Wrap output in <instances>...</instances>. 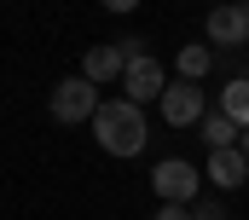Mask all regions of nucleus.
<instances>
[{"mask_svg": "<svg viewBox=\"0 0 249 220\" xmlns=\"http://www.w3.org/2000/svg\"><path fill=\"white\" fill-rule=\"evenodd\" d=\"M93 139H99V151H110V157H139V151H145V139H151L145 110L127 105V99L99 105V110H93Z\"/></svg>", "mask_w": 249, "mask_h": 220, "instance_id": "obj_1", "label": "nucleus"}, {"mask_svg": "<svg viewBox=\"0 0 249 220\" xmlns=\"http://www.w3.org/2000/svg\"><path fill=\"white\" fill-rule=\"evenodd\" d=\"M151 191H157L162 203H197V191H203V174H197L186 157H162V163L151 168Z\"/></svg>", "mask_w": 249, "mask_h": 220, "instance_id": "obj_2", "label": "nucleus"}, {"mask_svg": "<svg viewBox=\"0 0 249 220\" xmlns=\"http://www.w3.org/2000/svg\"><path fill=\"white\" fill-rule=\"evenodd\" d=\"M47 110L58 116L64 128H70V122H93V110H99V87H93L87 75H64L58 87H53V99H47Z\"/></svg>", "mask_w": 249, "mask_h": 220, "instance_id": "obj_3", "label": "nucleus"}, {"mask_svg": "<svg viewBox=\"0 0 249 220\" xmlns=\"http://www.w3.org/2000/svg\"><path fill=\"white\" fill-rule=\"evenodd\" d=\"M157 110H162V122L168 128H197L203 122V81H168L162 87V99H157Z\"/></svg>", "mask_w": 249, "mask_h": 220, "instance_id": "obj_4", "label": "nucleus"}, {"mask_svg": "<svg viewBox=\"0 0 249 220\" xmlns=\"http://www.w3.org/2000/svg\"><path fill=\"white\" fill-rule=\"evenodd\" d=\"M162 87H168V75H162V64L145 53V58H127L122 70V93L127 105H151V99H162Z\"/></svg>", "mask_w": 249, "mask_h": 220, "instance_id": "obj_5", "label": "nucleus"}, {"mask_svg": "<svg viewBox=\"0 0 249 220\" xmlns=\"http://www.w3.org/2000/svg\"><path fill=\"white\" fill-rule=\"evenodd\" d=\"M203 35H209L214 47H244V41H249V0H226V6H214L209 23H203Z\"/></svg>", "mask_w": 249, "mask_h": 220, "instance_id": "obj_6", "label": "nucleus"}, {"mask_svg": "<svg viewBox=\"0 0 249 220\" xmlns=\"http://www.w3.org/2000/svg\"><path fill=\"white\" fill-rule=\"evenodd\" d=\"M203 174H209L220 191H238V185L249 180V163H244V151H238V145H220V151H209Z\"/></svg>", "mask_w": 249, "mask_h": 220, "instance_id": "obj_7", "label": "nucleus"}, {"mask_svg": "<svg viewBox=\"0 0 249 220\" xmlns=\"http://www.w3.org/2000/svg\"><path fill=\"white\" fill-rule=\"evenodd\" d=\"M122 70H127V58L122 47H87V58H81V75L99 87V81H122Z\"/></svg>", "mask_w": 249, "mask_h": 220, "instance_id": "obj_8", "label": "nucleus"}, {"mask_svg": "<svg viewBox=\"0 0 249 220\" xmlns=\"http://www.w3.org/2000/svg\"><path fill=\"white\" fill-rule=\"evenodd\" d=\"M220 116H232L238 128H249V75H232L220 87Z\"/></svg>", "mask_w": 249, "mask_h": 220, "instance_id": "obj_9", "label": "nucleus"}, {"mask_svg": "<svg viewBox=\"0 0 249 220\" xmlns=\"http://www.w3.org/2000/svg\"><path fill=\"white\" fill-rule=\"evenodd\" d=\"M209 70H214V47H203V41L180 47V81H203Z\"/></svg>", "mask_w": 249, "mask_h": 220, "instance_id": "obj_10", "label": "nucleus"}, {"mask_svg": "<svg viewBox=\"0 0 249 220\" xmlns=\"http://www.w3.org/2000/svg\"><path fill=\"white\" fill-rule=\"evenodd\" d=\"M238 122L232 116H220V110H203V139H209V151H220V145H238Z\"/></svg>", "mask_w": 249, "mask_h": 220, "instance_id": "obj_11", "label": "nucleus"}, {"mask_svg": "<svg viewBox=\"0 0 249 220\" xmlns=\"http://www.w3.org/2000/svg\"><path fill=\"white\" fill-rule=\"evenodd\" d=\"M191 220H232V215H226V203H220V197H203V203L191 209Z\"/></svg>", "mask_w": 249, "mask_h": 220, "instance_id": "obj_12", "label": "nucleus"}, {"mask_svg": "<svg viewBox=\"0 0 249 220\" xmlns=\"http://www.w3.org/2000/svg\"><path fill=\"white\" fill-rule=\"evenodd\" d=\"M116 47H122V58H145V53H151V47H145V35H122Z\"/></svg>", "mask_w": 249, "mask_h": 220, "instance_id": "obj_13", "label": "nucleus"}, {"mask_svg": "<svg viewBox=\"0 0 249 220\" xmlns=\"http://www.w3.org/2000/svg\"><path fill=\"white\" fill-rule=\"evenodd\" d=\"M157 220H191L186 203H157Z\"/></svg>", "mask_w": 249, "mask_h": 220, "instance_id": "obj_14", "label": "nucleus"}, {"mask_svg": "<svg viewBox=\"0 0 249 220\" xmlns=\"http://www.w3.org/2000/svg\"><path fill=\"white\" fill-rule=\"evenodd\" d=\"M99 6H105V12H133L139 0H99Z\"/></svg>", "mask_w": 249, "mask_h": 220, "instance_id": "obj_15", "label": "nucleus"}, {"mask_svg": "<svg viewBox=\"0 0 249 220\" xmlns=\"http://www.w3.org/2000/svg\"><path fill=\"white\" fill-rule=\"evenodd\" d=\"M238 151H244V163H249V128H244V145H238Z\"/></svg>", "mask_w": 249, "mask_h": 220, "instance_id": "obj_16", "label": "nucleus"}, {"mask_svg": "<svg viewBox=\"0 0 249 220\" xmlns=\"http://www.w3.org/2000/svg\"><path fill=\"white\" fill-rule=\"evenodd\" d=\"M244 75H249V70H244Z\"/></svg>", "mask_w": 249, "mask_h": 220, "instance_id": "obj_17", "label": "nucleus"}]
</instances>
